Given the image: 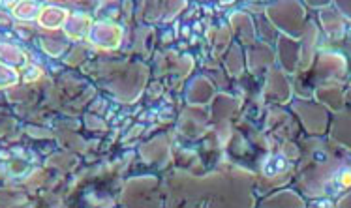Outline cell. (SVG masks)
Instances as JSON below:
<instances>
[{
    "mask_svg": "<svg viewBox=\"0 0 351 208\" xmlns=\"http://www.w3.org/2000/svg\"><path fill=\"white\" fill-rule=\"evenodd\" d=\"M43 8L34 0H21L14 6V17L19 21H34L40 17Z\"/></svg>",
    "mask_w": 351,
    "mask_h": 208,
    "instance_id": "20",
    "label": "cell"
},
{
    "mask_svg": "<svg viewBox=\"0 0 351 208\" xmlns=\"http://www.w3.org/2000/svg\"><path fill=\"white\" fill-rule=\"evenodd\" d=\"M291 109L310 137L327 135L330 124V111L314 98H297L291 101Z\"/></svg>",
    "mask_w": 351,
    "mask_h": 208,
    "instance_id": "4",
    "label": "cell"
},
{
    "mask_svg": "<svg viewBox=\"0 0 351 208\" xmlns=\"http://www.w3.org/2000/svg\"><path fill=\"white\" fill-rule=\"evenodd\" d=\"M256 30H258V34L263 40H265V43H273L278 40V29L274 27L273 23L269 21V17H258V21H256Z\"/></svg>",
    "mask_w": 351,
    "mask_h": 208,
    "instance_id": "21",
    "label": "cell"
},
{
    "mask_svg": "<svg viewBox=\"0 0 351 208\" xmlns=\"http://www.w3.org/2000/svg\"><path fill=\"white\" fill-rule=\"evenodd\" d=\"M276 60L282 72L295 75L299 72V62H301V40L280 34L276 40Z\"/></svg>",
    "mask_w": 351,
    "mask_h": 208,
    "instance_id": "5",
    "label": "cell"
},
{
    "mask_svg": "<svg viewBox=\"0 0 351 208\" xmlns=\"http://www.w3.org/2000/svg\"><path fill=\"white\" fill-rule=\"evenodd\" d=\"M295 180L310 199H338L351 190V154L329 139L310 137L301 146Z\"/></svg>",
    "mask_w": 351,
    "mask_h": 208,
    "instance_id": "1",
    "label": "cell"
},
{
    "mask_svg": "<svg viewBox=\"0 0 351 208\" xmlns=\"http://www.w3.org/2000/svg\"><path fill=\"white\" fill-rule=\"evenodd\" d=\"M86 38L98 49H117L121 45L122 29L115 23L98 21L93 23V27L88 30V36Z\"/></svg>",
    "mask_w": 351,
    "mask_h": 208,
    "instance_id": "8",
    "label": "cell"
},
{
    "mask_svg": "<svg viewBox=\"0 0 351 208\" xmlns=\"http://www.w3.org/2000/svg\"><path fill=\"white\" fill-rule=\"evenodd\" d=\"M346 90H348L346 83H338V81L322 83L314 88V100L325 105L330 113H338L348 105L346 103Z\"/></svg>",
    "mask_w": 351,
    "mask_h": 208,
    "instance_id": "7",
    "label": "cell"
},
{
    "mask_svg": "<svg viewBox=\"0 0 351 208\" xmlns=\"http://www.w3.org/2000/svg\"><path fill=\"white\" fill-rule=\"evenodd\" d=\"M25 201L23 194H15L10 190H0V207H14Z\"/></svg>",
    "mask_w": 351,
    "mask_h": 208,
    "instance_id": "25",
    "label": "cell"
},
{
    "mask_svg": "<svg viewBox=\"0 0 351 208\" xmlns=\"http://www.w3.org/2000/svg\"><path fill=\"white\" fill-rule=\"evenodd\" d=\"M220 2H223V4H230V2H233V0H220Z\"/></svg>",
    "mask_w": 351,
    "mask_h": 208,
    "instance_id": "33",
    "label": "cell"
},
{
    "mask_svg": "<svg viewBox=\"0 0 351 208\" xmlns=\"http://www.w3.org/2000/svg\"><path fill=\"white\" fill-rule=\"evenodd\" d=\"M312 207H335L332 199H314V203H310Z\"/></svg>",
    "mask_w": 351,
    "mask_h": 208,
    "instance_id": "31",
    "label": "cell"
},
{
    "mask_svg": "<svg viewBox=\"0 0 351 208\" xmlns=\"http://www.w3.org/2000/svg\"><path fill=\"white\" fill-rule=\"evenodd\" d=\"M265 15L278 29L280 34L297 38V40H301L308 25L306 8L301 0H276L271 6H267Z\"/></svg>",
    "mask_w": 351,
    "mask_h": 208,
    "instance_id": "3",
    "label": "cell"
},
{
    "mask_svg": "<svg viewBox=\"0 0 351 208\" xmlns=\"http://www.w3.org/2000/svg\"><path fill=\"white\" fill-rule=\"evenodd\" d=\"M302 2H304V6L312 8V10H323V8L332 6L335 0H302Z\"/></svg>",
    "mask_w": 351,
    "mask_h": 208,
    "instance_id": "29",
    "label": "cell"
},
{
    "mask_svg": "<svg viewBox=\"0 0 351 208\" xmlns=\"http://www.w3.org/2000/svg\"><path fill=\"white\" fill-rule=\"evenodd\" d=\"M0 62H4L8 66H25L27 64V55L23 53L17 45L12 43H0Z\"/></svg>",
    "mask_w": 351,
    "mask_h": 208,
    "instance_id": "19",
    "label": "cell"
},
{
    "mask_svg": "<svg viewBox=\"0 0 351 208\" xmlns=\"http://www.w3.org/2000/svg\"><path fill=\"white\" fill-rule=\"evenodd\" d=\"M291 96H293V86L287 79V73L282 72L280 68H271V72L267 75L265 92H263L265 101L284 105L291 101Z\"/></svg>",
    "mask_w": 351,
    "mask_h": 208,
    "instance_id": "6",
    "label": "cell"
},
{
    "mask_svg": "<svg viewBox=\"0 0 351 208\" xmlns=\"http://www.w3.org/2000/svg\"><path fill=\"white\" fill-rule=\"evenodd\" d=\"M231 27L237 36L241 38L244 45H254L256 43V25L252 21L248 14H233L231 15Z\"/></svg>",
    "mask_w": 351,
    "mask_h": 208,
    "instance_id": "14",
    "label": "cell"
},
{
    "mask_svg": "<svg viewBox=\"0 0 351 208\" xmlns=\"http://www.w3.org/2000/svg\"><path fill=\"white\" fill-rule=\"evenodd\" d=\"M317 43H319V27L314 21H308L301 38V62L297 73H306L312 68L317 55Z\"/></svg>",
    "mask_w": 351,
    "mask_h": 208,
    "instance_id": "10",
    "label": "cell"
},
{
    "mask_svg": "<svg viewBox=\"0 0 351 208\" xmlns=\"http://www.w3.org/2000/svg\"><path fill=\"white\" fill-rule=\"evenodd\" d=\"M319 25L330 40H342L346 36V30H348L346 17L335 6L319 10Z\"/></svg>",
    "mask_w": 351,
    "mask_h": 208,
    "instance_id": "11",
    "label": "cell"
},
{
    "mask_svg": "<svg viewBox=\"0 0 351 208\" xmlns=\"http://www.w3.org/2000/svg\"><path fill=\"white\" fill-rule=\"evenodd\" d=\"M93 27V19L85 14H68L62 30L66 32V36H70L72 40H81V38L88 36V30Z\"/></svg>",
    "mask_w": 351,
    "mask_h": 208,
    "instance_id": "15",
    "label": "cell"
},
{
    "mask_svg": "<svg viewBox=\"0 0 351 208\" xmlns=\"http://www.w3.org/2000/svg\"><path fill=\"white\" fill-rule=\"evenodd\" d=\"M350 75V60L338 51H319L312 68L306 73H299L297 92L299 98H314V88L322 83L338 81L346 83Z\"/></svg>",
    "mask_w": 351,
    "mask_h": 208,
    "instance_id": "2",
    "label": "cell"
},
{
    "mask_svg": "<svg viewBox=\"0 0 351 208\" xmlns=\"http://www.w3.org/2000/svg\"><path fill=\"white\" fill-rule=\"evenodd\" d=\"M332 6L337 8L340 14L344 15L346 21H351V0H335Z\"/></svg>",
    "mask_w": 351,
    "mask_h": 208,
    "instance_id": "28",
    "label": "cell"
},
{
    "mask_svg": "<svg viewBox=\"0 0 351 208\" xmlns=\"http://www.w3.org/2000/svg\"><path fill=\"white\" fill-rule=\"evenodd\" d=\"M228 70H230L233 75L243 73V70H244L243 53H241V47H239V45H233V47H231L230 57H228Z\"/></svg>",
    "mask_w": 351,
    "mask_h": 208,
    "instance_id": "23",
    "label": "cell"
},
{
    "mask_svg": "<svg viewBox=\"0 0 351 208\" xmlns=\"http://www.w3.org/2000/svg\"><path fill=\"white\" fill-rule=\"evenodd\" d=\"M66 19H68V12H66L64 8L45 6L42 10L40 17H38V25H40L42 29L57 30L64 27Z\"/></svg>",
    "mask_w": 351,
    "mask_h": 208,
    "instance_id": "17",
    "label": "cell"
},
{
    "mask_svg": "<svg viewBox=\"0 0 351 208\" xmlns=\"http://www.w3.org/2000/svg\"><path fill=\"white\" fill-rule=\"evenodd\" d=\"M335 207L351 208V190H348L346 194H342L340 197H338L337 201H335Z\"/></svg>",
    "mask_w": 351,
    "mask_h": 208,
    "instance_id": "30",
    "label": "cell"
},
{
    "mask_svg": "<svg viewBox=\"0 0 351 208\" xmlns=\"http://www.w3.org/2000/svg\"><path fill=\"white\" fill-rule=\"evenodd\" d=\"M42 47L45 53H49L51 57H60V55H62L66 49L64 42H58V40H49V38H43Z\"/></svg>",
    "mask_w": 351,
    "mask_h": 208,
    "instance_id": "24",
    "label": "cell"
},
{
    "mask_svg": "<svg viewBox=\"0 0 351 208\" xmlns=\"http://www.w3.org/2000/svg\"><path fill=\"white\" fill-rule=\"evenodd\" d=\"M42 75H43V72L40 70V68H38V66L29 64V62L23 66L21 77H23V81H25V83H34V81L40 79Z\"/></svg>",
    "mask_w": 351,
    "mask_h": 208,
    "instance_id": "26",
    "label": "cell"
},
{
    "mask_svg": "<svg viewBox=\"0 0 351 208\" xmlns=\"http://www.w3.org/2000/svg\"><path fill=\"white\" fill-rule=\"evenodd\" d=\"M289 158H287L284 152H280V154H271L269 158L265 159V164H263V172H265L267 177H271V179H276L280 174H286L289 171Z\"/></svg>",
    "mask_w": 351,
    "mask_h": 208,
    "instance_id": "18",
    "label": "cell"
},
{
    "mask_svg": "<svg viewBox=\"0 0 351 208\" xmlns=\"http://www.w3.org/2000/svg\"><path fill=\"white\" fill-rule=\"evenodd\" d=\"M327 139L351 154V107L346 105L342 111L332 113Z\"/></svg>",
    "mask_w": 351,
    "mask_h": 208,
    "instance_id": "9",
    "label": "cell"
},
{
    "mask_svg": "<svg viewBox=\"0 0 351 208\" xmlns=\"http://www.w3.org/2000/svg\"><path fill=\"white\" fill-rule=\"evenodd\" d=\"M274 53L273 49L269 47V43H254L250 49H248V68H250L252 72H263L265 68L269 66H273L274 62Z\"/></svg>",
    "mask_w": 351,
    "mask_h": 208,
    "instance_id": "13",
    "label": "cell"
},
{
    "mask_svg": "<svg viewBox=\"0 0 351 208\" xmlns=\"http://www.w3.org/2000/svg\"><path fill=\"white\" fill-rule=\"evenodd\" d=\"M19 79H21V73L17 72L14 66H8L4 62H0V90L15 86L19 83Z\"/></svg>",
    "mask_w": 351,
    "mask_h": 208,
    "instance_id": "22",
    "label": "cell"
},
{
    "mask_svg": "<svg viewBox=\"0 0 351 208\" xmlns=\"http://www.w3.org/2000/svg\"><path fill=\"white\" fill-rule=\"evenodd\" d=\"M184 8V0H165V15L173 17Z\"/></svg>",
    "mask_w": 351,
    "mask_h": 208,
    "instance_id": "27",
    "label": "cell"
},
{
    "mask_svg": "<svg viewBox=\"0 0 351 208\" xmlns=\"http://www.w3.org/2000/svg\"><path fill=\"white\" fill-rule=\"evenodd\" d=\"M346 103H348V107H351V83L348 85V90H346Z\"/></svg>",
    "mask_w": 351,
    "mask_h": 208,
    "instance_id": "32",
    "label": "cell"
},
{
    "mask_svg": "<svg viewBox=\"0 0 351 208\" xmlns=\"http://www.w3.org/2000/svg\"><path fill=\"white\" fill-rule=\"evenodd\" d=\"M213 96H215V86L205 77H197V79L192 81V85H190L186 94L188 101L194 103V105L208 103V101L213 100Z\"/></svg>",
    "mask_w": 351,
    "mask_h": 208,
    "instance_id": "16",
    "label": "cell"
},
{
    "mask_svg": "<svg viewBox=\"0 0 351 208\" xmlns=\"http://www.w3.org/2000/svg\"><path fill=\"white\" fill-rule=\"evenodd\" d=\"M261 207L267 208H302L306 207V201L302 199V195L295 190H280L276 194L269 195L267 199L261 201Z\"/></svg>",
    "mask_w": 351,
    "mask_h": 208,
    "instance_id": "12",
    "label": "cell"
}]
</instances>
